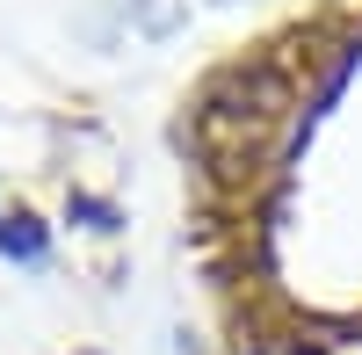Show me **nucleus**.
I'll return each instance as SVG.
<instances>
[{
	"label": "nucleus",
	"instance_id": "f257e3e1",
	"mask_svg": "<svg viewBox=\"0 0 362 355\" xmlns=\"http://www.w3.org/2000/svg\"><path fill=\"white\" fill-rule=\"evenodd\" d=\"M290 109V87L276 73H232L225 87H210L203 109H196V131L210 153H247V145H261V131L276 124V116Z\"/></svg>",
	"mask_w": 362,
	"mask_h": 355
}]
</instances>
